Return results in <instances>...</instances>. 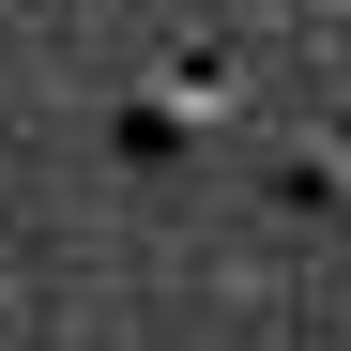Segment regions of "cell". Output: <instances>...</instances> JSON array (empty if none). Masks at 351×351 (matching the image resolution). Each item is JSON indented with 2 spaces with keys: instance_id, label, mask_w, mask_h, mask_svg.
Listing matches in <instances>:
<instances>
[{
  "instance_id": "obj_1",
  "label": "cell",
  "mask_w": 351,
  "mask_h": 351,
  "mask_svg": "<svg viewBox=\"0 0 351 351\" xmlns=\"http://www.w3.org/2000/svg\"><path fill=\"white\" fill-rule=\"evenodd\" d=\"M199 107H229V62H168V77L123 107V123H107V138H123V153L153 168V153H184V138H199Z\"/></svg>"
}]
</instances>
